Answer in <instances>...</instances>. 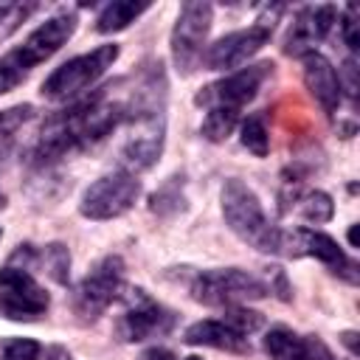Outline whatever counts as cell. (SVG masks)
<instances>
[{
	"instance_id": "cell-1",
	"label": "cell",
	"mask_w": 360,
	"mask_h": 360,
	"mask_svg": "<svg viewBox=\"0 0 360 360\" xmlns=\"http://www.w3.org/2000/svg\"><path fill=\"white\" fill-rule=\"evenodd\" d=\"M166 73L160 62H146L129 101H124L127 138L121 163L127 172H146L158 163L166 138Z\"/></svg>"
},
{
	"instance_id": "cell-2",
	"label": "cell",
	"mask_w": 360,
	"mask_h": 360,
	"mask_svg": "<svg viewBox=\"0 0 360 360\" xmlns=\"http://www.w3.org/2000/svg\"><path fill=\"white\" fill-rule=\"evenodd\" d=\"M79 25V17H76V8H59L56 14H51L45 22H39L25 39L22 45L6 51L0 56V96L14 90L20 82L28 79V73L48 62L76 31Z\"/></svg>"
},
{
	"instance_id": "cell-3",
	"label": "cell",
	"mask_w": 360,
	"mask_h": 360,
	"mask_svg": "<svg viewBox=\"0 0 360 360\" xmlns=\"http://www.w3.org/2000/svg\"><path fill=\"white\" fill-rule=\"evenodd\" d=\"M222 217L245 245L262 253H281L284 231L267 219L256 191L236 177L225 180L222 186Z\"/></svg>"
},
{
	"instance_id": "cell-4",
	"label": "cell",
	"mask_w": 360,
	"mask_h": 360,
	"mask_svg": "<svg viewBox=\"0 0 360 360\" xmlns=\"http://www.w3.org/2000/svg\"><path fill=\"white\" fill-rule=\"evenodd\" d=\"M281 14H284V6H278V3L264 6L262 14L253 20V25L225 34L222 39H217L205 51V56H202L205 68L208 70H231V73L239 70L253 53H259L267 45V39L273 37V28H276Z\"/></svg>"
},
{
	"instance_id": "cell-5",
	"label": "cell",
	"mask_w": 360,
	"mask_h": 360,
	"mask_svg": "<svg viewBox=\"0 0 360 360\" xmlns=\"http://www.w3.org/2000/svg\"><path fill=\"white\" fill-rule=\"evenodd\" d=\"M188 292L205 307H233L264 298L270 292V284L239 267H214L197 273L188 284Z\"/></svg>"
},
{
	"instance_id": "cell-6",
	"label": "cell",
	"mask_w": 360,
	"mask_h": 360,
	"mask_svg": "<svg viewBox=\"0 0 360 360\" xmlns=\"http://www.w3.org/2000/svg\"><path fill=\"white\" fill-rule=\"evenodd\" d=\"M118 59V45H98L90 53L73 56L65 65H59L45 82H42V96L48 101H70L79 98L87 87H93Z\"/></svg>"
},
{
	"instance_id": "cell-7",
	"label": "cell",
	"mask_w": 360,
	"mask_h": 360,
	"mask_svg": "<svg viewBox=\"0 0 360 360\" xmlns=\"http://www.w3.org/2000/svg\"><path fill=\"white\" fill-rule=\"evenodd\" d=\"M138 197H141V180L127 169H115L110 174H101L96 183H90L84 188L79 214L87 219H96V222L115 219V217L127 214Z\"/></svg>"
},
{
	"instance_id": "cell-8",
	"label": "cell",
	"mask_w": 360,
	"mask_h": 360,
	"mask_svg": "<svg viewBox=\"0 0 360 360\" xmlns=\"http://www.w3.org/2000/svg\"><path fill=\"white\" fill-rule=\"evenodd\" d=\"M124 298V259L121 256H104L101 262L93 264V270L82 278V284L73 292V312L79 321L90 323L104 309Z\"/></svg>"
},
{
	"instance_id": "cell-9",
	"label": "cell",
	"mask_w": 360,
	"mask_h": 360,
	"mask_svg": "<svg viewBox=\"0 0 360 360\" xmlns=\"http://www.w3.org/2000/svg\"><path fill=\"white\" fill-rule=\"evenodd\" d=\"M211 3H183L172 28V62L180 76H191L205 56V39L211 31Z\"/></svg>"
},
{
	"instance_id": "cell-10",
	"label": "cell",
	"mask_w": 360,
	"mask_h": 360,
	"mask_svg": "<svg viewBox=\"0 0 360 360\" xmlns=\"http://www.w3.org/2000/svg\"><path fill=\"white\" fill-rule=\"evenodd\" d=\"M51 307V295L31 276V270L6 264L0 270V315L8 321H34L45 315Z\"/></svg>"
},
{
	"instance_id": "cell-11",
	"label": "cell",
	"mask_w": 360,
	"mask_h": 360,
	"mask_svg": "<svg viewBox=\"0 0 360 360\" xmlns=\"http://www.w3.org/2000/svg\"><path fill=\"white\" fill-rule=\"evenodd\" d=\"M172 329H174V312L172 309L158 304L143 290H129L127 292V309H124L121 323H118V332H121L124 340L141 343V340L163 338Z\"/></svg>"
},
{
	"instance_id": "cell-12",
	"label": "cell",
	"mask_w": 360,
	"mask_h": 360,
	"mask_svg": "<svg viewBox=\"0 0 360 360\" xmlns=\"http://www.w3.org/2000/svg\"><path fill=\"white\" fill-rule=\"evenodd\" d=\"M273 73V65L270 62H259V65H248V68H239L233 73H228L225 79L202 87L197 93V104L202 107H228V110H242L248 101L256 98V93L262 90L264 79Z\"/></svg>"
},
{
	"instance_id": "cell-13",
	"label": "cell",
	"mask_w": 360,
	"mask_h": 360,
	"mask_svg": "<svg viewBox=\"0 0 360 360\" xmlns=\"http://www.w3.org/2000/svg\"><path fill=\"white\" fill-rule=\"evenodd\" d=\"M281 253L287 256H312L318 262H323L335 276H343L346 281H357V264L340 250V245L315 228H295V231H284L281 239Z\"/></svg>"
},
{
	"instance_id": "cell-14",
	"label": "cell",
	"mask_w": 360,
	"mask_h": 360,
	"mask_svg": "<svg viewBox=\"0 0 360 360\" xmlns=\"http://www.w3.org/2000/svg\"><path fill=\"white\" fill-rule=\"evenodd\" d=\"M338 17H340V11L332 3L304 6L295 14V20H292V25H290V31L284 37V53H290V56H307V53H312L315 45L326 39V34L338 22Z\"/></svg>"
},
{
	"instance_id": "cell-15",
	"label": "cell",
	"mask_w": 360,
	"mask_h": 360,
	"mask_svg": "<svg viewBox=\"0 0 360 360\" xmlns=\"http://www.w3.org/2000/svg\"><path fill=\"white\" fill-rule=\"evenodd\" d=\"M264 352L273 360H335V354L321 338L295 335L287 326H273L264 335Z\"/></svg>"
},
{
	"instance_id": "cell-16",
	"label": "cell",
	"mask_w": 360,
	"mask_h": 360,
	"mask_svg": "<svg viewBox=\"0 0 360 360\" xmlns=\"http://www.w3.org/2000/svg\"><path fill=\"white\" fill-rule=\"evenodd\" d=\"M301 62H304V84H307V90L312 93V98L321 104V110L326 115H335L338 107H340V73L318 51L301 56Z\"/></svg>"
},
{
	"instance_id": "cell-17",
	"label": "cell",
	"mask_w": 360,
	"mask_h": 360,
	"mask_svg": "<svg viewBox=\"0 0 360 360\" xmlns=\"http://www.w3.org/2000/svg\"><path fill=\"white\" fill-rule=\"evenodd\" d=\"M183 340L188 346H211V349H222V352H233V354H248L250 343L245 335H239L236 329H231L225 321L217 318H205L191 323L183 332Z\"/></svg>"
},
{
	"instance_id": "cell-18",
	"label": "cell",
	"mask_w": 360,
	"mask_h": 360,
	"mask_svg": "<svg viewBox=\"0 0 360 360\" xmlns=\"http://www.w3.org/2000/svg\"><path fill=\"white\" fill-rule=\"evenodd\" d=\"M143 11H149L146 3H129V0L107 3V6L98 11V17H96V31H98V34L124 31V28H129V22H135Z\"/></svg>"
},
{
	"instance_id": "cell-19",
	"label": "cell",
	"mask_w": 360,
	"mask_h": 360,
	"mask_svg": "<svg viewBox=\"0 0 360 360\" xmlns=\"http://www.w3.org/2000/svg\"><path fill=\"white\" fill-rule=\"evenodd\" d=\"M34 118V107L31 104H14L8 110H0V166L6 163V158L14 152L17 143V132Z\"/></svg>"
},
{
	"instance_id": "cell-20",
	"label": "cell",
	"mask_w": 360,
	"mask_h": 360,
	"mask_svg": "<svg viewBox=\"0 0 360 360\" xmlns=\"http://www.w3.org/2000/svg\"><path fill=\"white\" fill-rule=\"evenodd\" d=\"M239 124V110H228V107H208L202 124H200V132L205 141L211 143H222Z\"/></svg>"
},
{
	"instance_id": "cell-21",
	"label": "cell",
	"mask_w": 360,
	"mask_h": 360,
	"mask_svg": "<svg viewBox=\"0 0 360 360\" xmlns=\"http://www.w3.org/2000/svg\"><path fill=\"white\" fill-rule=\"evenodd\" d=\"M37 264L45 267V273L56 281V284H68L70 281V253L62 242H51L45 248H39V259Z\"/></svg>"
},
{
	"instance_id": "cell-22",
	"label": "cell",
	"mask_w": 360,
	"mask_h": 360,
	"mask_svg": "<svg viewBox=\"0 0 360 360\" xmlns=\"http://www.w3.org/2000/svg\"><path fill=\"white\" fill-rule=\"evenodd\" d=\"M239 132H242V135H239L242 146H245L248 152H253L256 158H264V155L270 152V132H267L262 115H248V118L242 121Z\"/></svg>"
},
{
	"instance_id": "cell-23",
	"label": "cell",
	"mask_w": 360,
	"mask_h": 360,
	"mask_svg": "<svg viewBox=\"0 0 360 360\" xmlns=\"http://www.w3.org/2000/svg\"><path fill=\"white\" fill-rule=\"evenodd\" d=\"M183 177H169L152 197H149V208L155 211V214H160V217H169V214H174V211H180L183 208V194H180V188H183V183H180Z\"/></svg>"
},
{
	"instance_id": "cell-24",
	"label": "cell",
	"mask_w": 360,
	"mask_h": 360,
	"mask_svg": "<svg viewBox=\"0 0 360 360\" xmlns=\"http://www.w3.org/2000/svg\"><path fill=\"white\" fill-rule=\"evenodd\" d=\"M222 321L231 326V329H236L239 335H253V332H259L262 326H264V318H262V312H256V309H248L245 304H233V307H225V315H222Z\"/></svg>"
},
{
	"instance_id": "cell-25",
	"label": "cell",
	"mask_w": 360,
	"mask_h": 360,
	"mask_svg": "<svg viewBox=\"0 0 360 360\" xmlns=\"http://www.w3.org/2000/svg\"><path fill=\"white\" fill-rule=\"evenodd\" d=\"M0 360H42V346L31 338H14L3 346Z\"/></svg>"
},
{
	"instance_id": "cell-26",
	"label": "cell",
	"mask_w": 360,
	"mask_h": 360,
	"mask_svg": "<svg viewBox=\"0 0 360 360\" xmlns=\"http://www.w3.org/2000/svg\"><path fill=\"white\" fill-rule=\"evenodd\" d=\"M338 20H340V34H343V42H346V48L354 53V51L360 48V8H357L354 3H349Z\"/></svg>"
},
{
	"instance_id": "cell-27",
	"label": "cell",
	"mask_w": 360,
	"mask_h": 360,
	"mask_svg": "<svg viewBox=\"0 0 360 360\" xmlns=\"http://www.w3.org/2000/svg\"><path fill=\"white\" fill-rule=\"evenodd\" d=\"M343 82H340V90H346L349 93V98L354 101L357 98V62H354V56H349L346 62H343Z\"/></svg>"
},
{
	"instance_id": "cell-28",
	"label": "cell",
	"mask_w": 360,
	"mask_h": 360,
	"mask_svg": "<svg viewBox=\"0 0 360 360\" xmlns=\"http://www.w3.org/2000/svg\"><path fill=\"white\" fill-rule=\"evenodd\" d=\"M138 360H174V354H172L169 349H163V346H152V349H146Z\"/></svg>"
},
{
	"instance_id": "cell-29",
	"label": "cell",
	"mask_w": 360,
	"mask_h": 360,
	"mask_svg": "<svg viewBox=\"0 0 360 360\" xmlns=\"http://www.w3.org/2000/svg\"><path fill=\"white\" fill-rule=\"evenodd\" d=\"M48 360H73V357H70V352L65 346H51L48 349Z\"/></svg>"
},
{
	"instance_id": "cell-30",
	"label": "cell",
	"mask_w": 360,
	"mask_h": 360,
	"mask_svg": "<svg viewBox=\"0 0 360 360\" xmlns=\"http://www.w3.org/2000/svg\"><path fill=\"white\" fill-rule=\"evenodd\" d=\"M354 338H357V332H343V343L349 346V352H352V354H357V346H354Z\"/></svg>"
},
{
	"instance_id": "cell-31",
	"label": "cell",
	"mask_w": 360,
	"mask_h": 360,
	"mask_svg": "<svg viewBox=\"0 0 360 360\" xmlns=\"http://www.w3.org/2000/svg\"><path fill=\"white\" fill-rule=\"evenodd\" d=\"M349 242L357 245V228H354V225H352V231H349Z\"/></svg>"
},
{
	"instance_id": "cell-32",
	"label": "cell",
	"mask_w": 360,
	"mask_h": 360,
	"mask_svg": "<svg viewBox=\"0 0 360 360\" xmlns=\"http://www.w3.org/2000/svg\"><path fill=\"white\" fill-rule=\"evenodd\" d=\"M3 208H6V194L0 191V211H3Z\"/></svg>"
},
{
	"instance_id": "cell-33",
	"label": "cell",
	"mask_w": 360,
	"mask_h": 360,
	"mask_svg": "<svg viewBox=\"0 0 360 360\" xmlns=\"http://www.w3.org/2000/svg\"><path fill=\"white\" fill-rule=\"evenodd\" d=\"M186 360H202V357H197V354H191V357H186Z\"/></svg>"
},
{
	"instance_id": "cell-34",
	"label": "cell",
	"mask_w": 360,
	"mask_h": 360,
	"mask_svg": "<svg viewBox=\"0 0 360 360\" xmlns=\"http://www.w3.org/2000/svg\"><path fill=\"white\" fill-rule=\"evenodd\" d=\"M0 236H3V231H0Z\"/></svg>"
}]
</instances>
